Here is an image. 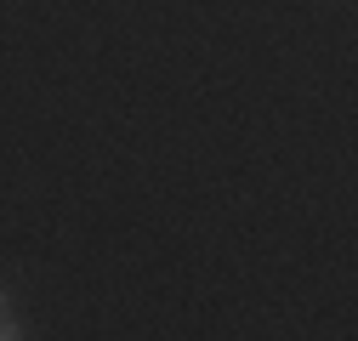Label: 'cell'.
Segmentation results:
<instances>
[{"label":"cell","instance_id":"cell-1","mask_svg":"<svg viewBox=\"0 0 358 341\" xmlns=\"http://www.w3.org/2000/svg\"><path fill=\"white\" fill-rule=\"evenodd\" d=\"M17 330H12V319H6V307H0V341H12Z\"/></svg>","mask_w":358,"mask_h":341}]
</instances>
